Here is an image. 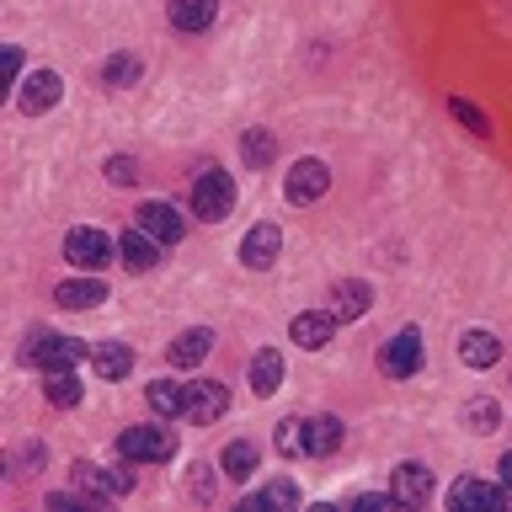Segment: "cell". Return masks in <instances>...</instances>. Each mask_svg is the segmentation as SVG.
Returning a JSON list of instances; mask_svg holds the SVG:
<instances>
[{"instance_id": "cell-1", "label": "cell", "mask_w": 512, "mask_h": 512, "mask_svg": "<svg viewBox=\"0 0 512 512\" xmlns=\"http://www.w3.org/2000/svg\"><path fill=\"white\" fill-rule=\"evenodd\" d=\"M235 208V182L230 171H203L198 182H192V214L208 219V224H224Z\"/></svg>"}, {"instance_id": "cell-2", "label": "cell", "mask_w": 512, "mask_h": 512, "mask_svg": "<svg viewBox=\"0 0 512 512\" xmlns=\"http://www.w3.org/2000/svg\"><path fill=\"white\" fill-rule=\"evenodd\" d=\"M91 347H96V342H75V336H54V331H32L27 358L48 374V368H75V363H86Z\"/></svg>"}, {"instance_id": "cell-3", "label": "cell", "mask_w": 512, "mask_h": 512, "mask_svg": "<svg viewBox=\"0 0 512 512\" xmlns=\"http://www.w3.org/2000/svg\"><path fill=\"white\" fill-rule=\"evenodd\" d=\"M118 454L123 459H144V464H160V459H171L176 454V432L171 427H128L123 438H118Z\"/></svg>"}, {"instance_id": "cell-4", "label": "cell", "mask_w": 512, "mask_h": 512, "mask_svg": "<svg viewBox=\"0 0 512 512\" xmlns=\"http://www.w3.org/2000/svg\"><path fill=\"white\" fill-rule=\"evenodd\" d=\"M64 262L80 272H102L112 262V240L102 230H70L64 235Z\"/></svg>"}, {"instance_id": "cell-5", "label": "cell", "mask_w": 512, "mask_h": 512, "mask_svg": "<svg viewBox=\"0 0 512 512\" xmlns=\"http://www.w3.org/2000/svg\"><path fill=\"white\" fill-rule=\"evenodd\" d=\"M224 411H230V390H224L219 379H192V384H187V422H192V427L219 422Z\"/></svg>"}, {"instance_id": "cell-6", "label": "cell", "mask_w": 512, "mask_h": 512, "mask_svg": "<svg viewBox=\"0 0 512 512\" xmlns=\"http://www.w3.org/2000/svg\"><path fill=\"white\" fill-rule=\"evenodd\" d=\"M379 368H384L390 379H411L416 368H422V331H416V326L395 331V342L379 347Z\"/></svg>"}, {"instance_id": "cell-7", "label": "cell", "mask_w": 512, "mask_h": 512, "mask_svg": "<svg viewBox=\"0 0 512 512\" xmlns=\"http://www.w3.org/2000/svg\"><path fill=\"white\" fill-rule=\"evenodd\" d=\"M75 486H80V496L102 502V496H128L134 491V475L128 470H102V464H75Z\"/></svg>"}, {"instance_id": "cell-8", "label": "cell", "mask_w": 512, "mask_h": 512, "mask_svg": "<svg viewBox=\"0 0 512 512\" xmlns=\"http://www.w3.org/2000/svg\"><path fill=\"white\" fill-rule=\"evenodd\" d=\"M326 187H331V171H326V160H299L294 171H288V203H315V198H326Z\"/></svg>"}, {"instance_id": "cell-9", "label": "cell", "mask_w": 512, "mask_h": 512, "mask_svg": "<svg viewBox=\"0 0 512 512\" xmlns=\"http://www.w3.org/2000/svg\"><path fill=\"white\" fill-rule=\"evenodd\" d=\"M278 246H283V230L278 224H251L246 240H240V262H246L251 272H262L278 262Z\"/></svg>"}, {"instance_id": "cell-10", "label": "cell", "mask_w": 512, "mask_h": 512, "mask_svg": "<svg viewBox=\"0 0 512 512\" xmlns=\"http://www.w3.org/2000/svg\"><path fill=\"white\" fill-rule=\"evenodd\" d=\"M59 96H64V80L54 70H38V75H27L22 80V91H16V102H22V112H48V107H59Z\"/></svg>"}, {"instance_id": "cell-11", "label": "cell", "mask_w": 512, "mask_h": 512, "mask_svg": "<svg viewBox=\"0 0 512 512\" xmlns=\"http://www.w3.org/2000/svg\"><path fill=\"white\" fill-rule=\"evenodd\" d=\"M134 224H139L144 235H155L160 246H176V240H182V230H187L182 214H176L171 203H144L139 214H134Z\"/></svg>"}, {"instance_id": "cell-12", "label": "cell", "mask_w": 512, "mask_h": 512, "mask_svg": "<svg viewBox=\"0 0 512 512\" xmlns=\"http://www.w3.org/2000/svg\"><path fill=\"white\" fill-rule=\"evenodd\" d=\"M395 502H411V507H427L432 502V470H427V464H416V459H406V464H400V470H395Z\"/></svg>"}, {"instance_id": "cell-13", "label": "cell", "mask_w": 512, "mask_h": 512, "mask_svg": "<svg viewBox=\"0 0 512 512\" xmlns=\"http://www.w3.org/2000/svg\"><path fill=\"white\" fill-rule=\"evenodd\" d=\"M507 486H486V480H454V491H448V507L470 512V507H507Z\"/></svg>"}, {"instance_id": "cell-14", "label": "cell", "mask_w": 512, "mask_h": 512, "mask_svg": "<svg viewBox=\"0 0 512 512\" xmlns=\"http://www.w3.org/2000/svg\"><path fill=\"white\" fill-rule=\"evenodd\" d=\"M331 331H336V315H326V310H304V315H294V326H288V336H294L304 352H320L331 342Z\"/></svg>"}, {"instance_id": "cell-15", "label": "cell", "mask_w": 512, "mask_h": 512, "mask_svg": "<svg viewBox=\"0 0 512 512\" xmlns=\"http://www.w3.org/2000/svg\"><path fill=\"white\" fill-rule=\"evenodd\" d=\"M118 256H123V267H128V272H150V267L160 262V240H155V235H144L139 224H134V230L118 240Z\"/></svg>"}, {"instance_id": "cell-16", "label": "cell", "mask_w": 512, "mask_h": 512, "mask_svg": "<svg viewBox=\"0 0 512 512\" xmlns=\"http://www.w3.org/2000/svg\"><path fill=\"white\" fill-rule=\"evenodd\" d=\"M91 374H102V379L134 374V347L128 342H96L91 347Z\"/></svg>"}, {"instance_id": "cell-17", "label": "cell", "mask_w": 512, "mask_h": 512, "mask_svg": "<svg viewBox=\"0 0 512 512\" xmlns=\"http://www.w3.org/2000/svg\"><path fill=\"white\" fill-rule=\"evenodd\" d=\"M171 27L176 32H208L219 16V0H171Z\"/></svg>"}, {"instance_id": "cell-18", "label": "cell", "mask_w": 512, "mask_h": 512, "mask_svg": "<svg viewBox=\"0 0 512 512\" xmlns=\"http://www.w3.org/2000/svg\"><path fill=\"white\" fill-rule=\"evenodd\" d=\"M208 347H214V331H208V326H192V331H182V336L171 342L166 358H171V368H198V363L208 358Z\"/></svg>"}, {"instance_id": "cell-19", "label": "cell", "mask_w": 512, "mask_h": 512, "mask_svg": "<svg viewBox=\"0 0 512 512\" xmlns=\"http://www.w3.org/2000/svg\"><path fill=\"white\" fill-rule=\"evenodd\" d=\"M54 299L64 304V310H96V304L107 299V283L102 278H70L54 288Z\"/></svg>"}, {"instance_id": "cell-20", "label": "cell", "mask_w": 512, "mask_h": 512, "mask_svg": "<svg viewBox=\"0 0 512 512\" xmlns=\"http://www.w3.org/2000/svg\"><path fill=\"white\" fill-rule=\"evenodd\" d=\"M331 299H336V320H358V315H368V304H374V288H368L363 278H347V283H336L331 288Z\"/></svg>"}, {"instance_id": "cell-21", "label": "cell", "mask_w": 512, "mask_h": 512, "mask_svg": "<svg viewBox=\"0 0 512 512\" xmlns=\"http://www.w3.org/2000/svg\"><path fill=\"white\" fill-rule=\"evenodd\" d=\"M459 358L470 368H491L496 358H502V342H496L491 331H464L459 336Z\"/></svg>"}, {"instance_id": "cell-22", "label": "cell", "mask_w": 512, "mask_h": 512, "mask_svg": "<svg viewBox=\"0 0 512 512\" xmlns=\"http://www.w3.org/2000/svg\"><path fill=\"white\" fill-rule=\"evenodd\" d=\"M283 384V352H272V347H262L251 358V390L256 395H272Z\"/></svg>"}, {"instance_id": "cell-23", "label": "cell", "mask_w": 512, "mask_h": 512, "mask_svg": "<svg viewBox=\"0 0 512 512\" xmlns=\"http://www.w3.org/2000/svg\"><path fill=\"white\" fill-rule=\"evenodd\" d=\"M43 395L54 400L59 411L80 406V379H75V368H48V374H43Z\"/></svg>"}, {"instance_id": "cell-24", "label": "cell", "mask_w": 512, "mask_h": 512, "mask_svg": "<svg viewBox=\"0 0 512 512\" xmlns=\"http://www.w3.org/2000/svg\"><path fill=\"white\" fill-rule=\"evenodd\" d=\"M336 448H342V422H336L331 411L310 416V454H315V459H331Z\"/></svg>"}, {"instance_id": "cell-25", "label": "cell", "mask_w": 512, "mask_h": 512, "mask_svg": "<svg viewBox=\"0 0 512 512\" xmlns=\"http://www.w3.org/2000/svg\"><path fill=\"white\" fill-rule=\"evenodd\" d=\"M150 411H155V416H187V384L155 379V384H150Z\"/></svg>"}, {"instance_id": "cell-26", "label": "cell", "mask_w": 512, "mask_h": 512, "mask_svg": "<svg viewBox=\"0 0 512 512\" xmlns=\"http://www.w3.org/2000/svg\"><path fill=\"white\" fill-rule=\"evenodd\" d=\"M219 470H224V480H235V486H240V480H251L256 475V448L251 443H230V448H224V459H219Z\"/></svg>"}, {"instance_id": "cell-27", "label": "cell", "mask_w": 512, "mask_h": 512, "mask_svg": "<svg viewBox=\"0 0 512 512\" xmlns=\"http://www.w3.org/2000/svg\"><path fill=\"white\" fill-rule=\"evenodd\" d=\"M278 454H283V459L310 454V422H299V416H288V422H278Z\"/></svg>"}, {"instance_id": "cell-28", "label": "cell", "mask_w": 512, "mask_h": 512, "mask_svg": "<svg viewBox=\"0 0 512 512\" xmlns=\"http://www.w3.org/2000/svg\"><path fill=\"white\" fill-rule=\"evenodd\" d=\"M139 75H144V64H139L134 54H112V59H107V70H102V86H112V91H128Z\"/></svg>"}, {"instance_id": "cell-29", "label": "cell", "mask_w": 512, "mask_h": 512, "mask_svg": "<svg viewBox=\"0 0 512 512\" xmlns=\"http://www.w3.org/2000/svg\"><path fill=\"white\" fill-rule=\"evenodd\" d=\"M240 150H246V166H267V160L278 155V139H272L267 128H251V134H246V144H240Z\"/></svg>"}, {"instance_id": "cell-30", "label": "cell", "mask_w": 512, "mask_h": 512, "mask_svg": "<svg viewBox=\"0 0 512 512\" xmlns=\"http://www.w3.org/2000/svg\"><path fill=\"white\" fill-rule=\"evenodd\" d=\"M246 507H299V491H294V480H272V486H262V496H251Z\"/></svg>"}, {"instance_id": "cell-31", "label": "cell", "mask_w": 512, "mask_h": 512, "mask_svg": "<svg viewBox=\"0 0 512 512\" xmlns=\"http://www.w3.org/2000/svg\"><path fill=\"white\" fill-rule=\"evenodd\" d=\"M464 422H470L475 432H496V422H502V411H496V400H470V406H464Z\"/></svg>"}, {"instance_id": "cell-32", "label": "cell", "mask_w": 512, "mask_h": 512, "mask_svg": "<svg viewBox=\"0 0 512 512\" xmlns=\"http://www.w3.org/2000/svg\"><path fill=\"white\" fill-rule=\"evenodd\" d=\"M448 112H454V118H459L464 128H470V134H480V139L491 134V118H486V112H480V107H470V102H464V96H454V102H448Z\"/></svg>"}, {"instance_id": "cell-33", "label": "cell", "mask_w": 512, "mask_h": 512, "mask_svg": "<svg viewBox=\"0 0 512 512\" xmlns=\"http://www.w3.org/2000/svg\"><path fill=\"white\" fill-rule=\"evenodd\" d=\"M134 176H139V166H134L128 155H112V160H107V182H112V187H128Z\"/></svg>"}, {"instance_id": "cell-34", "label": "cell", "mask_w": 512, "mask_h": 512, "mask_svg": "<svg viewBox=\"0 0 512 512\" xmlns=\"http://www.w3.org/2000/svg\"><path fill=\"white\" fill-rule=\"evenodd\" d=\"M16 75H22V48H6L0 54V86H16Z\"/></svg>"}, {"instance_id": "cell-35", "label": "cell", "mask_w": 512, "mask_h": 512, "mask_svg": "<svg viewBox=\"0 0 512 512\" xmlns=\"http://www.w3.org/2000/svg\"><path fill=\"white\" fill-rule=\"evenodd\" d=\"M496 470H502V486L512 491V448H507V454H502V464H496Z\"/></svg>"}]
</instances>
